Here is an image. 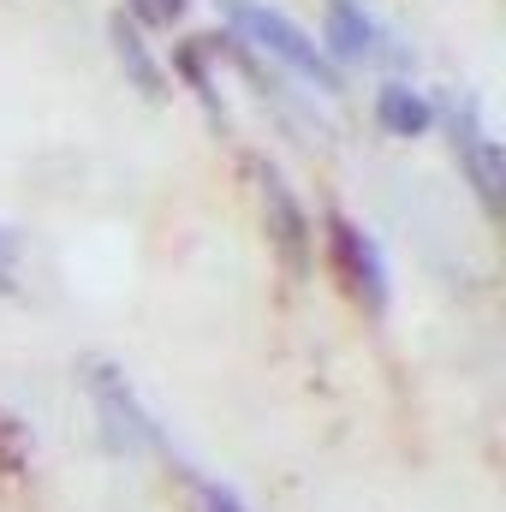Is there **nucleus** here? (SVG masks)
Returning a JSON list of instances; mask_svg holds the SVG:
<instances>
[{
    "label": "nucleus",
    "mask_w": 506,
    "mask_h": 512,
    "mask_svg": "<svg viewBox=\"0 0 506 512\" xmlns=\"http://www.w3.org/2000/svg\"><path fill=\"white\" fill-rule=\"evenodd\" d=\"M30 453H36L30 423L0 405V477H24V471H30Z\"/></svg>",
    "instance_id": "nucleus-10"
},
{
    "label": "nucleus",
    "mask_w": 506,
    "mask_h": 512,
    "mask_svg": "<svg viewBox=\"0 0 506 512\" xmlns=\"http://www.w3.org/2000/svg\"><path fill=\"white\" fill-rule=\"evenodd\" d=\"M322 227H328V268H334V280L346 286V298H352L358 310L381 316L387 298H393V286H387V262H381L376 239H370L346 209H328Z\"/></svg>",
    "instance_id": "nucleus-2"
},
{
    "label": "nucleus",
    "mask_w": 506,
    "mask_h": 512,
    "mask_svg": "<svg viewBox=\"0 0 506 512\" xmlns=\"http://www.w3.org/2000/svg\"><path fill=\"white\" fill-rule=\"evenodd\" d=\"M203 60H209V42H197V36H185V42L173 48V72H179V78L203 96V108L221 120V90H215V78H209V66H203Z\"/></svg>",
    "instance_id": "nucleus-9"
},
{
    "label": "nucleus",
    "mask_w": 506,
    "mask_h": 512,
    "mask_svg": "<svg viewBox=\"0 0 506 512\" xmlns=\"http://www.w3.org/2000/svg\"><path fill=\"white\" fill-rule=\"evenodd\" d=\"M12 292H18V233L0 227V298H12Z\"/></svg>",
    "instance_id": "nucleus-12"
},
{
    "label": "nucleus",
    "mask_w": 506,
    "mask_h": 512,
    "mask_svg": "<svg viewBox=\"0 0 506 512\" xmlns=\"http://www.w3.org/2000/svg\"><path fill=\"white\" fill-rule=\"evenodd\" d=\"M376 120H381V131H393V137H423V131L435 126V102L417 96L405 78H387L376 90Z\"/></svg>",
    "instance_id": "nucleus-8"
},
{
    "label": "nucleus",
    "mask_w": 506,
    "mask_h": 512,
    "mask_svg": "<svg viewBox=\"0 0 506 512\" xmlns=\"http://www.w3.org/2000/svg\"><path fill=\"white\" fill-rule=\"evenodd\" d=\"M435 120H447L453 155H459V173L471 179V191H477L483 215H501V209H506V149L483 131V120H477V108H471V102H453V108H447V114H435Z\"/></svg>",
    "instance_id": "nucleus-3"
},
{
    "label": "nucleus",
    "mask_w": 506,
    "mask_h": 512,
    "mask_svg": "<svg viewBox=\"0 0 506 512\" xmlns=\"http://www.w3.org/2000/svg\"><path fill=\"white\" fill-rule=\"evenodd\" d=\"M197 512H245V507H239V495H233V489L203 483V489H197Z\"/></svg>",
    "instance_id": "nucleus-13"
},
{
    "label": "nucleus",
    "mask_w": 506,
    "mask_h": 512,
    "mask_svg": "<svg viewBox=\"0 0 506 512\" xmlns=\"http://www.w3.org/2000/svg\"><path fill=\"white\" fill-rule=\"evenodd\" d=\"M328 48L340 54V60H370L381 48V30L376 18L364 12V0H328Z\"/></svg>",
    "instance_id": "nucleus-7"
},
{
    "label": "nucleus",
    "mask_w": 506,
    "mask_h": 512,
    "mask_svg": "<svg viewBox=\"0 0 506 512\" xmlns=\"http://www.w3.org/2000/svg\"><path fill=\"white\" fill-rule=\"evenodd\" d=\"M251 173H256V191H262V227H268L274 251L286 256L292 274H310L316 256H310V215H304L298 191L286 185V173L274 161H251Z\"/></svg>",
    "instance_id": "nucleus-5"
},
{
    "label": "nucleus",
    "mask_w": 506,
    "mask_h": 512,
    "mask_svg": "<svg viewBox=\"0 0 506 512\" xmlns=\"http://www.w3.org/2000/svg\"><path fill=\"white\" fill-rule=\"evenodd\" d=\"M185 6H191V0H126L120 12H126L137 30H173V24L185 18Z\"/></svg>",
    "instance_id": "nucleus-11"
},
{
    "label": "nucleus",
    "mask_w": 506,
    "mask_h": 512,
    "mask_svg": "<svg viewBox=\"0 0 506 512\" xmlns=\"http://www.w3.org/2000/svg\"><path fill=\"white\" fill-rule=\"evenodd\" d=\"M221 12H227V24H233L227 36H245L256 54H268V60L286 66L292 78H304V84H316V90H328V96L346 84L340 66H334L280 6H268V0H221Z\"/></svg>",
    "instance_id": "nucleus-1"
},
{
    "label": "nucleus",
    "mask_w": 506,
    "mask_h": 512,
    "mask_svg": "<svg viewBox=\"0 0 506 512\" xmlns=\"http://www.w3.org/2000/svg\"><path fill=\"white\" fill-rule=\"evenodd\" d=\"M90 393H96V417H102V441L114 447V453H143V447H155L161 441V429H155V417L143 411V399L131 393L126 370H114L108 358H96L90 370Z\"/></svg>",
    "instance_id": "nucleus-4"
},
{
    "label": "nucleus",
    "mask_w": 506,
    "mask_h": 512,
    "mask_svg": "<svg viewBox=\"0 0 506 512\" xmlns=\"http://www.w3.org/2000/svg\"><path fill=\"white\" fill-rule=\"evenodd\" d=\"M108 36H114V54H120V66H126L131 90H137V96H149V102H161V96H167V72H161V60L149 54L143 30L131 24L126 12H114V18H108Z\"/></svg>",
    "instance_id": "nucleus-6"
}]
</instances>
